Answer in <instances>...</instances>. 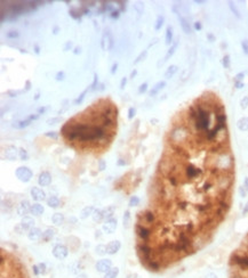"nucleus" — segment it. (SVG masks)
Masks as SVG:
<instances>
[{"mask_svg": "<svg viewBox=\"0 0 248 278\" xmlns=\"http://www.w3.org/2000/svg\"><path fill=\"white\" fill-rule=\"evenodd\" d=\"M233 183L227 130L198 128L186 111L169 134L151 186L153 226L161 241L152 250L149 270H164L210 241L230 210Z\"/></svg>", "mask_w": 248, "mask_h": 278, "instance_id": "1", "label": "nucleus"}, {"mask_svg": "<svg viewBox=\"0 0 248 278\" xmlns=\"http://www.w3.org/2000/svg\"><path fill=\"white\" fill-rule=\"evenodd\" d=\"M15 175L19 178V180H21L22 183H29L31 180L33 173H32V171L28 166H20V168L16 169Z\"/></svg>", "mask_w": 248, "mask_h": 278, "instance_id": "2", "label": "nucleus"}, {"mask_svg": "<svg viewBox=\"0 0 248 278\" xmlns=\"http://www.w3.org/2000/svg\"><path fill=\"white\" fill-rule=\"evenodd\" d=\"M68 254H69L68 247L62 245V244H57V245H55L54 248H53V255L56 257V259H58V260L65 259V257H68Z\"/></svg>", "mask_w": 248, "mask_h": 278, "instance_id": "3", "label": "nucleus"}, {"mask_svg": "<svg viewBox=\"0 0 248 278\" xmlns=\"http://www.w3.org/2000/svg\"><path fill=\"white\" fill-rule=\"evenodd\" d=\"M112 267V261L110 259H102L96 263V270L98 272H104L106 274Z\"/></svg>", "mask_w": 248, "mask_h": 278, "instance_id": "4", "label": "nucleus"}, {"mask_svg": "<svg viewBox=\"0 0 248 278\" xmlns=\"http://www.w3.org/2000/svg\"><path fill=\"white\" fill-rule=\"evenodd\" d=\"M117 219L111 218L109 220H105V222L103 224V230L106 234H113L114 230L117 229Z\"/></svg>", "mask_w": 248, "mask_h": 278, "instance_id": "5", "label": "nucleus"}, {"mask_svg": "<svg viewBox=\"0 0 248 278\" xmlns=\"http://www.w3.org/2000/svg\"><path fill=\"white\" fill-rule=\"evenodd\" d=\"M29 212H31V205H30L29 201L24 199V201H22L20 203V205L17 207V213H19V216H26V214Z\"/></svg>", "mask_w": 248, "mask_h": 278, "instance_id": "6", "label": "nucleus"}, {"mask_svg": "<svg viewBox=\"0 0 248 278\" xmlns=\"http://www.w3.org/2000/svg\"><path fill=\"white\" fill-rule=\"evenodd\" d=\"M113 46V39L110 34V32L106 31L103 34V38H102V48L104 50H110Z\"/></svg>", "mask_w": 248, "mask_h": 278, "instance_id": "7", "label": "nucleus"}, {"mask_svg": "<svg viewBox=\"0 0 248 278\" xmlns=\"http://www.w3.org/2000/svg\"><path fill=\"white\" fill-rule=\"evenodd\" d=\"M19 156V151L15 146H7L5 149V157L8 161H14Z\"/></svg>", "mask_w": 248, "mask_h": 278, "instance_id": "8", "label": "nucleus"}, {"mask_svg": "<svg viewBox=\"0 0 248 278\" xmlns=\"http://www.w3.org/2000/svg\"><path fill=\"white\" fill-rule=\"evenodd\" d=\"M31 196L32 198L37 202H40V201H45L46 199V193L40 189L39 187H32L31 188Z\"/></svg>", "mask_w": 248, "mask_h": 278, "instance_id": "9", "label": "nucleus"}, {"mask_svg": "<svg viewBox=\"0 0 248 278\" xmlns=\"http://www.w3.org/2000/svg\"><path fill=\"white\" fill-rule=\"evenodd\" d=\"M38 183H39V185L42 186V187L51 185V183H52V175H51V173L47 172V171H42L41 173L39 175Z\"/></svg>", "mask_w": 248, "mask_h": 278, "instance_id": "10", "label": "nucleus"}, {"mask_svg": "<svg viewBox=\"0 0 248 278\" xmlns=\"http://www.w3.org/2000/svg\"><path fill=\"white\" fill-rule=\"evenodd\" d=\"M120 247H121V244H120V242L119 241H112V242H110L108 245H106V253L108 254H115L119 250H120Z\"/></svg>", "mask_w": 248, "mask_h": 278, "instance_id": "11", "label": "nucleus"}, {"mask_svg": "<svg viewBox=\"0 0 248 278\" xmlns=\"http://www.w3.org/2000/svg\"><path fill=\"white\" fill-rule=\"evenodd\" d=\"M28 237H29L30 241H33V242L39 241V239L42 237L41 230H40L39 228H36V227H34V228H32L31 230H29V235H28Z\"/></svg>", "mask_w": 248, "mask_h": 278, "instance_id": "12", "label": "nucleus"}, {"mask_svg": "<svg viewBox=\"0 0 248 278\" xmlns=\"http://www.w3.org/2000/svg\"><path fill=\"white\" fill-rule=\"evenodd\" d=\"M21 226L24 228V229H29V230H31L32 228H34V220H33V218H31V216H24L23 219H22V222H21Z\"/></svg>", "mask_w": 248, "mask_h": 278, "instance_id": "13", "label": "nucleus"}, {"mask_svg": "<svg viewBox=\"0 0 248 278\" xmlns=\"http://www.w3.org/2000/svg\"><path fill=\"white\" fill-rule=\"evenodd\" d=\"M55 233H56V230H55L54 228H47V229L42 233L41 239L45 241V242H49L51 239H53V237L55 236Z\"/></svg>", "mask_w": 248, "mask_h": 278, "instance_id": "14", "label": "nucleus"}, {"mask_svg": "<svg viewBox=\"0 0 248 278\" xmlns=\"http://www.w3.org/2000/svg\"><path fill=\"white\" fill-rule=\"evenodd\" d=\"M43 211H45L43 206L41 204H39V203H36V204L31 205V213L33 216H41L43 213Z\"/></svg>", "mask_w": 248, "mask_h": 278, "instance_id": "15", "label": "nucleus"}, {"mask_svg": "<svg viewBox=\"0 0 248 278\" xmlns=\"http://www.w3.org/2000/svg\"><path fill=\"white\" fill-rule=\"evenodd\" d=\"M60 204H61V202H60V198H58V197H56V196H51V197L47 199V205L49 206V207L56 209V207H58V206H60Z\"/></svg>", "mask_w": 248, "mask_h": 278, "instance_id": "16", "label": "nucleus"}, {"mask_svg": "<svg viewBox=\"0 0 248 278\" xmlns=\"http://www.w3.org/2000/svg\"><path fill=\"white\" fill-rule=\"evenodd\" d=\"M94 212V207L93 206H86V207H83V210H81V212H80V219H86V218H88L89 216H92Z\"/></svg>", "mask_w": 248, "mask_h": 278, "instance_id": "17", "label": "nucleus"}, {"mask_svg": "<svg viewBox=\"0 0 248 278\" xmlns=\"http://www.w3.org/2000/svg\"><path fill=\"white\" fill-rule=\"evenodd\" d=\"M52 221L55 226H61L64 222V216L62 213H55L52 218Z\"/></svg>", "mask_w": 248, "mask_h": 278, "instance_id": "18", "label": "nucleus"}, {"mask_svg": "<svg viewBox=\"0 0 248 278\" xmlns=\"http://www.w3.org/2000/svg\"><path fill=\"white\" fill-rule=\"evenodd\" d=\"M102 213H103V219L109 220V219H111L112 216H113L114 207H112V206H108V207H105L104 210H102Z\"/></svg>", "mask_w": 248, "mask_h": 278, "instance_id": "19", "label": "nucleus"}, {"mask_svg": "<svg viewBox=\"0 0 248 278\" xmlns=\"http://www.w3.org/2000/svg\"><path fill=\"white\" fill-rule=\"evenodd\" d=\"M32 120H30L29 117L26 119V120H23V121H19V122H15V123L13 124V127L14 128H16V129H22V128H25V127H28L29 124L31 123Z\"/></svg>", "mask_w": 248, "mask_h": 278, "instance_id": "20", "label": "nucleus"}, {"mask_svg": "<svg viewBox=\"0 0 248 278\" xmlns=\"http://www.w3.org/2000/svg\"><path fill=\"white\" fill-rule=\"evenodd\" d=\"M92 216H93V220L95 221V222H100V221L103 219L102 210H100V209H95Z\"/></svg>", "mask_w": 248, "mask_h": 278, "instance_id": "21", "label": "nucleus"}, {"mask_svg": "<svg viewBox=\"0 0 248 278\" xmlns=\"http://www.w3.org/2000/svg\"><path fill=\"white\" fill-rule=\"evenodd\" d=\"M165 86H166V82H165V81H160V82H158V83H157V84L155 86V87L152 88V90L150 91V95H151V96H155V93H158V91H159L160 89H162V88H164Z\"/></svg>", "mask_w": 248, "mask_h": 278, "instance_id": "22", "label": "nucleus"}, {"mask_svg": "<svg viewBox=\"0 0 248 278\" xmlns=\"http://www.w3.org/2000/svg\"><path fill=\"white\" fill-rule=\"evenodd\" d=\"M119 274V269L118 268H111L105 275H104V278H117Z\"/></svg>", "mask_w": 248, "mask_h": 278, "instance_id": "23", "label": "nucleus"}, {"mask_svg": "<svg viewBox=\"0 0 248 278\" xmlns=\"http://www.w3.org/2000/svg\"><path fill=\"white\" fill-rule=\"evenodd\" d=\"M238 127L240 130H248V117H242L238 121Z\"/></svg>", "mask_w": 248, "mask_h": 278, "instance_id": "24", "label": "nucleus"}, {"mask_svg": "<svg viewBox=\"0 0 248 278\" xmlns=\"http://www.w3.org/2000/svg\"><path fill=\"white\" fill-rule=\"evenodd\" d=\"M129 226H130V212L127 210V211H125L124 214V227L129 228Z\"/></svg>", "mask_w": 248, "mask_h": 278, "instance_id": "25", "label": "nucleus"}, {"mask_svg": "<svg viewBox=\"0 0 248 278\" xmlns=\"http://www.w3.org/2000/svg\"><path fill=\"white\" fill-rule=\"evenodd\" d=\"M177 71V66H175V65H173V66H170L168 70H167V72L165 73V78L166 79H170L173 75H174V73Z\"/></svg>", "mask_w": 248, "mask_h": 278, "instance_id": "26", "label": "nucleus"}, {"mask_svg": "<svg viewBox=\"0 0 248 278\" xmlns=\"http://www.w3.org/2000/svg\"><path fill=\"white\" fill-rule=\"evenodd\" d=\"M89 90H91V88H87V89H85L83 93L79 95V97H78V98L74 100V105H78V104L83 103V100L85 99V96H86V93H88Z\"/></svg>", "mask_w": 248, "mask_h": 278, "instance_id": "27", "label": "nucleus"}, {"mask_svg": "<svg viewBox=\"0 0 248 278\" xmlns=\"http://www.w3.org/2000/svg\"><path fill=\"white\" fill-rule=\"evenodd\" d=\"M172 39H173V32H172V28L168 26L167 28V31H166V43L169 45L172 42Z\"/></svg>", "mask_w": 248, "mask_h": 278, "instance_id": "28", "label": "nucleus"}, {"mask_svg": "<svg viewBox=\"0 0 248 278\" xmlns=\"http://www.w3.org/2000/svg\"><path fill=\"white\" fill-rule=\"evenodd\" d=\"M19 156H20V158L22 161H26L29 158V154H28V152L24 148H20L19 149Z\"/></svg>", "mask_w": 248, "mask_h": 278, "instance_id": "29", "label": "nucleus"}, {"mask_svg": "<svg viewBox=\"0 0 248 278\" xmlns=\"http://www.w3.org/2000/svg\"><path fill=\"white\" fill-rule=\"evenodd\" d=\"M7 38H9V39H15V38H19L20 37V32L16 31V30H11V31L7 32Z\"/></svg>", "mask_w": 248, "mask_h": 278, "instance_id": "30", "label": "nucleus"}, {"mask_svg": "<svg viewBox=\"0 0 248 278\" xmlns=\"http://www.w3.org/2000/svg\"><path fill=\"white\" fill-rule=\"evenodd\" d=\"M146 55H148V50H143V52H141L138 56H137V58L134 61V64H137V63H140L141 61H143V59H145V57H146Z\"/></svg>", "mask_w": 248, "mask_h": 278, "instance_id": "31", "label": "nucleus"}, {"mask_svg": "<svg viewBox=\"0 0 248 278\" xmlns=\"http://www.w3.org/2000/svg\"><path fill=\"white\" fill-rule=\"evenodd\" d=\"M162 23H164V17H162V16H158L157 22H155V29L157 30V31L161 29V26H162Z\"/></svg>", "mask_w": 248, "mask_h": 278, "instance_id": "32", "label": "nucleus"}, {"mask_svg": "<svg viewBox=\"0 0 248 278\" xmlns=\"http://www.w3.org/2000/svg\"><path fill=\"white\" fill-rule=\"evenodd\" d=\"M140 204V198L137 196H132L129 199V206H137Z\"/></svg>", "mask_w": 248, "mask_h": 278, "instance_id": "33", "label": "nucleus"}, {"mask_svg": "<svg viewBox=\"0 0 248 278\" xmlns=\"http://www.w3.org/2000/svg\"><path fill=\"white\" fill-rule=\"evenodd\" d=\"M96 252H97V254H100V255H104V254L106 253V246H105V245H98V246L96 247Z\"/></svg>", "mask_w": 248, "mask_h": 278, "instance_id": "34", "label": "nucleus"}, {"mask_svg": "<svg viewBox=\"0 0 248 278\" xmlns=\"http://www.w3.org/2000/svg\"><path fill=\"white\" fill-rule=\"evenodd\" d=\"M70 16L73 17L74 20H80V13H78L76 9H71L70 11Z\"/></svg>", "mask_w": 248, "mask_h": 278, "instance_id": "35", "label": "nucleus"}, {"mask_svg": "<svg viewBox=\"0 0 248 278\" xmlns=\"http://www.w3.org/2000/svg\"><path fill=\"white\" fill-rule=\"evenodd\" d=\"M60 121H61L60 117H53V119H48V120H47V124H49V125H52V124H57Z\"/></svg>", "mask_w": 248, "mask_h": 278, "instance_id": "36", "label": "nucleus"}, {"mask_svg": "<svg viewBox=\"0 0 248 278\" xmlns=\"http://www.w3.org/2000/svg\"><path fill=\"white\" fill-rule=\"evenodd\" d=\"M97 78H98V76H97V74L95 73V74H94V81H93V83H92V84L89 86L91 90H94V89H96V86H97V80H98Z\"/></svg>", "mask_w": 248, "mask_h": 278, "instance_id": "37", "label": "nucleus"}, {"mask_svg": "<svg viewBox=\"0 0 248 278\" xmlns=\"http://www.w3.org/2000/svg\"><path fill=\"white\" fill-rule=\"evenodd\" d=\"M135 113H136V110H135L134 107H130V108L128 110V119L132 120V119L134 117Z\"/></svg>", "mask_w": 248, "mask_h": 278, "instance_id": "38", "label": "nucleus"}, {"mask_svg": "<svg viewBox=\"0 0 248 278\" xmlns=\"http://www.w3.org/2000/svg\"><path fill=\"white\" fill-rule=\"evenodd\" d=\"M46 136H47V137H51L53 139H57V138H58V134H57V132H55V131H48V132H46Z\"/></svg>", "mask_w": 248, "mask_h": 278, "instance_id": "39", "label": "nucleus"}, {"mask_svg": "<svg viewBox=\"0 0 248 278\" xmlns=\"http://www.w3.org/2000/svg\"><path fill=\"white\" fill-rule=\"evenodd\" d=\"M55 78H56L57 81H63L64 78H65V74H64V72H62V71H61V72H57V74H56Z\"/></svg>", "mask_w": 248, "mask_h": 278, "instance_id": "40", "label": "nucleus"}, {"mask_svg": "<svg viewBox=\"0 0 248 278\" xmlns=\"http://www.w3.org/2000/svg\"><path fill=\"white\" fill-rule=\"evenodd\" d=\"M146 90H148V83H146V82L142 83V84L140 86V89H138V91H140V93H145Z\"/></svg>", "mask_w": 248, "mask_h": 278, "instance_id": "41", "label": "nucleus"}, {"mask_svg": "<svg viewBox=\"0 0 248 278\" xmlns=\"http://www.w3.org/2000/svg\"><path fill=\"white\" fill-rule=\"evenodd\" d=\"M175 48H176V43L174 45V46H173V47H172V48H170V49H169V52H167V55H166V57H165V61H167V59L169 58V56H172V55L174 54V50H175Z\"/></svg>", "mask_w": 248, "mask_h": 278, "instance_id": "42", "label": "nucleus"}, {"mask_svg": "<svg viewBox=\"0 0 248 278\" xmlns=\"http://www.w3.org/2000/svg\"><path fill=\"white\" fill-rule=\"evenodd\" d=\"M38 267H39V272L40 274H42V275L46 274V265L45 263H40Z\"/></svg>", "mask_w": 248, "mask_h": 278, "instance_id": "43", "label": "nucleus"}, {"mask_svg": "<svg viewBox=\"0 0 248 278\" xmlns=\"http://www.w3.org/2000/svg\"><path fill=\"white\" fill-rule=\"evenodd\" d=\"M119 15H120V11H119V9L111 11V17H112V18H118V17H119Z\"/></svg>", "mask_w": 248, "mask_h": 278, "instance_id": "44", "label": "nucleus"}, {"mask_svg": "<svg viewBox=\"0 0 248 278\" xmlns=\"http://www.w3.org/2000/svg\"><path fill=\"white\" fill-rule=\"evenodd\" d=\"M23 91H24V90H21V91H14V90H9V91H8L7 93H8L11 97H15V96H17L19 93H23Z\"/></svg>", "mask_w": 248, "mask_h": 278, "instance_id": "45", "label": "nucleus"}, {"mask_svg": "<svg viewBox=\"0 0 248 278\" xmlns=\"http://www.w3.org/2000/svg\"><path fill=\"white\" fill-rule=\"evenodd\" d=\"M71 48H72V41H68L65 43V46H64V52H68Z\"/></svg>", "mask_w": 248, "mask_h": 278, "instance_id": "46", "label": "nucleus"}, {"mask_svg": "<svg viewBox=\"0 0 248 278\" xmlns=\"http://www.w3.org/2000/svg\"><path fill=\"white\" fill-rule=\"evenodd\" d=\"M126 83H127V78L124 76V78L121 79V82H120V89H124L125 86H126Z\"/></svg>", "mask_w": 248, "mask_h": 278, "instance_id": "47", "label": "nucleus"}, {"mask_svg": "<svg viewBox=\"0 0 248 278\" xmlns=\"http://www.w3.org/2000/svg\"><path fill=\"white\" fill-rule=\"evenodd\" d=\"M48 108H49L48 106H46V107H39V108H38V114L45 113V112H46V111H47Z\"/></svg>", "mask_w": 248, "mask_h": 278, "instance_id": "48", "label": "nucleus"}, {"mask_svg": "<svg viewBox=\"0 0 248 278\" xmlns=\"http://www.w3.org/2000/svg\"><path fill=\"white\" fill-rule=\"evenodd\" d=\"M117 69H118V64H117V63H114L113 65H112V67H111V73H112V74H114V73L117 72Z\"/></svg>", "mask_w": 248, "mask_h": 278, "instance_id": "49", "label": "nucleus"}, {"mask_svg": "<svg viewBox=\"0 0 248 278\" xmlns=\"http://www.w3.org/2000/svg\"><path fill=\"white\" fill-rule=\"evenodd\" d=\"M104 169H105V162H104L103 160H101V161H100V170L103 171Z\"/></svg>", "mask_w": 248, "mask_h": 278, "instance_id": "50", "label": "nucleus"}, {"mask_svg": "<svg viewBox=\"0 0 248 278\" xmlns=\"http://www.w3.org/2000/svg\"><path fill=\"white\" fill-rule=\"evenodd\" d=\"M74 52L76 55L80 54V52H81V47H76V48H74V52Z\"/></svg>", "mask_w": 248, "mask_h": 278, "instance_id": "51", "label": "nucleus"}, {"mask_svg": "<svg viewBox=\"0 0 248 278\" xmlns=\"http://www.w3.org/2000/svg\"><path fill=\"white\" fill-rule=\"evenodd\" d=\"M242 47L245 48V52H248V41H244V42H242Z\"/></svg>", "mask_w": 248, "mask_h": 278, "instance_id": "52", "label": "nucleus"}, {"mask_svg": "<svg viewBox=\"0 0 248 278\" xmlns=\"http://www.w3.org/2000/svg\"><path fill=\"white\" fill-rule=\"evenodd\" d=\"M136 74H137V71H136V70H133L132 73H130V76H129V78H130V79H134L135 76H136Z\"/></svg>", "mask_w": 248, "mask_h": 278, "instance_id": "53", "label": "nucleus"}, {"mask_svg": "<svg viewBox=\"0 0 248 278\" xmlns=\"http://www.w3.org/2000/svg\"><path fill=\"white\" fill-rule=\"evenodd\" d=\"M30 86H31V83H30V81H26V87H25V91H28V90H29V89L31 88Z\"/></svg>", "mask_w": 248, "mask_h": 278, "instance_id": "54", "label": "nucleus"}, {"mask_svg": "<svg viewBox=\"0 0 248 278\" xmlns=\"http://www.w3.org/2000/svg\"><path fill=\"white\" fill-rule=\"evenodd\" d=\"M224 65H225L227 67H229V57H227V56L224 58Z\"/></svg>", "mask_w": 248, "mask_h": 278, "instance_id": "55", "label": "nucleus"}, {"mask_svg": "<svg viewBox=\"0 0 248 278\" xmlns=\"http://www.w3.org/2000/svg\"><path fill=\"white\" fill-rule=\"evenodd\" d=\"M34 52H36V54H39V52H40V48H39L37 45L34 46Z\"/></svg>", "mask_w": 248, "mask_h": 278, "instance_id": "56", "label": "nucleus"}, {"mask_svg": "<svg viewBox=\"0 0 248 278\" xmlns=\"http://www.w3.org/2000/svg\"><path fill=\"white\" fill-rule=\"evenodd\" d=\"M125 164H126V162H125L124 160H121V158H120V160L118 161V165H125Z\"/></svg>", "mask_w": 248, "mask_h": 278, "instance_id": "57", "label": "nucleus"}, {"mask_svg": "<svg viewBox=\"0 0 248 278\" xmlns=\"http://www.w3.org/2000/svg\"><path fill=\"white\" fill-rule=\"evenodd\" d=\"M77 278H87V276H86L85 274H80V275L77 276Z\"/></svg>", "mask_w": 248, "mask_h": 278, "instance_id": "58", "label": "nucleus"}, {"mask_svg": "<svg viewBox=\"0 0 248 278\" xmlns=\"http://www.w3.org/2000/svg\"><path fill=\"white\" fill-rule=\"evenodd\" d=\"M39 97H40V93H39V91L37 93V95H36V97H34V99L37 100V99H39Z\"/></svg>", "mask_w": 248, "mask_h": 278, "instance_id": "59", "label": "nucleus"}, {"mask_svg": "<svg viewBox=\"0 0 248 278\" xmlns=\"http://www.w3.org/2000/svg\"><path fill=\"white\" fill-rule=\"evenodd\" d=\"M248 212V203H247V205H246V207H245V210H244V213H247Z\"/></svg>", "mask_w": 248, "mask_h": 278, "instance_id": "60", "label": "nucleus"}, {"mask_svg": "<svg viewBox=\"0 0 248 278\" xmlns=\"http://www.w3.org/2000/svg\"><path fill=\"white\" fill-rule=\"evenodd\" d=\"M209 277H210V278H217L216 276L214 275V274H210V275H209Z\"/></svg>", "mask_w": 248, "mask_h": 278, "instance_id": "61", "label": "nucleus"}, {"mask_svg": "<svg viewBox=\"0 0 248 278\" xmlns=\"http://www.w3.org/2000/svg\"><path fill=\"white\" fill-rule=\"evenodd\" d=\"M57 31H58V28H57V26H56V28H55V29H54V33H55V34H56V33H57Z\"/></svg>", "mask_w": 248, "mask_h": 278, "instance_id": "62", "label": "nucleus"}, {"mask_svg": "<svg viewBox=\"0 0 248 278\" xmlns=\"http://www.w3.org/2000/svg\"><path fill=\"white\" fill-rule=\"evenodd\" d=\"M196 28H197V29H200L201 26H200V24H199V23H197V24H196Z\"/></svg>", "mask_w": 248, "mask_h": 278, "instance_id": "63", "label": "nucleus"}, {"mask_svg": "<svg viewBox=\"0 0 248 278\" xmlns=\"http://www.w3.org/2000/svg\"><path fill=\"white\" fill-rule=\"evenodd\" d=\"M246 188H247V190H248V179H246Z\"/></svg>", "mask_w": 248, "mask_h": 278, "instance_id": "64", "label": "nucleus"}]
</instances>
